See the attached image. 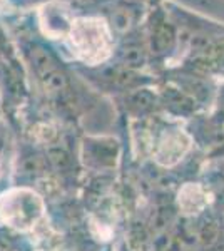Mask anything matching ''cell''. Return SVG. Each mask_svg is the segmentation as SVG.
<instances>
[{"label":"cell","mask_w":224,"mask_h":251,"mask_svg":"<svg viewBox=\"0 0 224 251\" xmlns=\"http://www.w3.org/2000/svg\"><path fill=\"white\" fill-rule=\"evenodd\" d=\"M67 37L75 57L91 66L104 62L112 52L111 32L105 20L99 17L74 19Z\"/></svg>","instance_id":"cell-1"},{"label":"cell","mask_w":224,"mask_h":251,"mask_svg":"<svg viewBox=\"0 0 224 251\" xmlns=\"http://www.w3.org/2000/svg\"><path fill=\"white\" fill-rule=\"evenodd\" d=\"M5 208H2L3 218L17 228H28L42 214V203L37 196L27 191H15L3 196Z\"/></svg>","instance_id":"cell-2"},{"label":"cell","mask_w":224,"mask_h":251,"mask_svg":"<svg viewBox=\"0 0 224 251\" xmlns=\"http://www.w3.org/2000/svg\"><path fill=\"white\" fill-rule=\"evenodd\" d=\"M191 148V137L184 131H169L161 137L156 149V161L162 166L177 164Z\"/></svg>","instance_id":"cell-3"},{"label":"cell","mask_w":224,"mask_h":251,"mask_svg":"<svg viewBox=\"0 0 224 251\" xmlns=\"http://www.w3.org/2000/svg\"><path fill=\"white\" fill-rule=\"evenodd\" d=\"M211 203V194L201 184L187 183L179 191V208L184 214L199 213Z\"/></svg>","instance_id":"cell-4"},{"label":"cell","mask_w":224,"mask_h":251,"mask_svg":"<svg viewBox=\"0 0 224 251\" xmlns=\"http://www.w3.org/2000/svg\"><path fill=\"white\" fill-rule=\"evenodd\" d=\"M5 3H7V0H0V9H2V7L5 5Z\"/></svg>","instance_id":"cell-5"}]
</instances>
